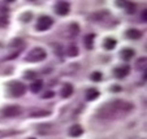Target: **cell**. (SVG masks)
I'll return each instance as SVG.
<instances>
[{
	"instance_id": "1",
	"label": "cell",
	"mask_w": 147,
	"mask_h": 139,
	"mask_svg": "<svg viewBox=\"0 0 147 139\" xmlns=\"http://www.w3.org/2000/svg\"><path fill=\"white\" fill-rule=\"evenodd\" d=\"M131 109H133V104L126 103L124 100H113L100 107L98 111V116L104 120L120 118V117L126 116L129 112H131Z\"/></svg>"
},
{
	"instance_id": "27",
	"label": "cell",
	"mask_w": 147,
	"mask_h": 139,
	"mask_svg": "<svg viewBox=\"0 0 147 139\" xmlns=\"http://www.w3.org/2000/svg\"><path fill=\"white\" fill-rule=\"evenodd\" d=\"M53 96V92L52 91H47L45 92V95H43V99H47V97H52Z\"/></svg>"
},
{
	"instance_id": "25",
	"label": "cell",
	"mask_w": 147,
	"mask_h": 139,
	"mask_svg": "<svg viewBox=\"0 0 147 139\" xmlns=\"http://www.w3.org/2000/svg\"><path fill=\"white\" fill-rule=\"evenodd\" d=\"M126 3H128V0H116V5L120 8H125Z\"/></svg>"
},
{
	"instance_id": "9",
	"label": "cell",
	"mask_w": 147,
	"mask_h": 139,
	"mask_svg": "<svg viewBox=\"0 0 147 139\" xmlns=\"http://www.w3.org/2000/svg\"><path fill=\"white\" fill-rule=\"evenodd\" d=\"M72 94H73V86L69 83H65L64 86H63V89H61V96L67 99V97H69Z\"/></svg>"
},
{
	"instance_id": "12",
	"label": "cell",
	"mask_w": 147,
	"mask_h": 139,
	"mask_svg": "<svg viewBox=\"0 0 147 139\" xmlns=\"http://www.w3.org/2000/svg\"><path fill=\"white\" fill-rule=\"evenodd\" d=\"M133 56H134V51L131 48H124L121 51V58L125 60V61H129Z\"/></svg>"
},
{
	"instance_id": "17",
	"label": "cell",
	"mask_w": 147,
	"mask_h": 139,
	"mask_svg": "<svg viewBox=\"0 0 147 139\" xmlns=\"http://www.w3.org/2000/svg\"><path fill=\"white\" fill-rule=\"evenodd\" d=\"M69 31H70V36H76L78 33H80V26H78L76 22L70 24L69 25Z\"/></svg>"
},
{
	"instance_id": "18",
	"label": "cell",
	"mask_w": 147,
	"mask_h": 139,
	"mask_svg": "<svg viewBox=\"0 0 147 139\" xmlns=\"http://www.w3.org/2000/svg\"><path fill=\"white\" fill-rule=\"evenodd\" d=\"M125 11H126L128 14H133L136 12V4L131 3V1H128L126 5H125Z\"/></svg>"
},
{
	"instance_id": "10",
	"label": "cell",
	"mask_w": 147,
	"mask_h": 139,
	"mask_svg": "<svg viewBox=\"0 0 147 139\" xmlns=\"http://www.w3.org/2000/svg\"><path fill=\"white\" fill-rule=\"evenodd\" d=\"M116 39H113V38H106L104 39V42H103V47L106 48V50H108V51H111V50H113L115 47H116Z\"/></svg>"
},
{
	"instance_id": "20",
	"label": "cell",
	"mask_w": 147,
	"mask_h": 139,
	"mask_svg": "<svg viewBox=\"0 0 147 139\" xmlns=\"http://www.w3.org/2000/svg\"><path fill=\"white\" fill-rule=\"evenodd\" d=\"M31 17H33L31 12H25V13H22L20 16V19H21V22H28V21L31 19Z\"/></svg>"
},
{
	"instance_id": "31",
	"label": "cell",
	"mask_w": 147,
	"mask_h": 139,
	"mask_svg": "<svg viewBox=\"0 0 147 139\" xmlns=\"http://www.w3.org/2000/svg\"><path fill=\"white\" fill-rule=\"evenodd\" d=\"M30 1H34V0H30Z\"/></svg>"
},
{
	"instance_id": "30",
	"label": "cell",
	"mask_w": 147,
	"mask_h": 139,
	"mask_svg": "<svg viewBox=\"0 0 147 139\" xmlns=\"http://www.w3.org/2000/svg\"><path fill=\"white\" fill-rule=\"evenodd\" d=\"M29 139H35V138H29Z\"/></svg>"
},
{
	"instance_id": "23",
	"label": "cell",
	"mask_w": 147,
	"mask_h": 139,
	"mask_svg": "<svg viewBox=\"0 0 147 139\" xmlns=\"http://www.w3.org/2000/svg\"><path fill=\"white\" fill-rule=\"evenodd\" d=\"M90 78H91V81H94V82H99L100 79H102V73L100 72H94L91 75H90Z\"/></svg>"
},
{
	"instance_id": "11",
	"label": "cell",
	"mask_w": 147,
	"mask_h": 139,
	"mask_svg": "<svg viewBox=\"0 0 147 139\" xmlns=\"http://www.w3.org/2000/svg\"><path fill=\"white\" fill-rule=\"evenodd\" d=\"M99 95H100V92L98 91L96 89H90L86 91V99L89 101H92V100H95V99H98Z\"/></svg>"
},
{
	"instance_id": "4",
	"label": "cell",
	"mask_w": 147,
	"mask_h": 139,
	"mask_svg": "<svg viewBox=\"0 0 147 139\" xmlns=\"http://www.w3.org/2000/svg\"><path fill=\"white\" fill-rule=\"evenodd\" d=\"M53 19L48 16H42L38 18V24H36V30L39 31H46L52 26Z\"/></svg>"
},
{
	"instance_id": "16",
	"label": "cell",
	"mask_w": 147,
	"mask_h": 139,
	"mask_svg": "<svg viewBox=\"0 0 147 139\" xmlns=\"http://www.w3.org/2000/svg\"><path fill=\"white\" fill-rule=\"evenodd\" d=\"M94 38H95L94 34H89V35L85 36L83 42H85V46H86V48H92V42H94Z\"/></svg>"
},
{
	"instance_id": "19",
	"label": "cell",
	"mask_w": 147,
	"mask_h": 139,
	"mask_svg": "<svg viewBox=\"0 0 147 139\" xmlns=\"http://www.w3.org/2000/svg\"><path fill=\"white\" fill-rule=\"evenodd\" d=\"M68 56H70V57H76V56L80 53V51H78V48L76 47V46H70L69 48H68Z\"/></svg>"
},
{
	"instance_id": "8",
	"label": "cell",
	"mask_w": 147,
	"mask_h": 139,
	"mask_svg": "<svg viewBox=\"0 0 147 139\" xmlns=\"http://www.w3.org/2000/svg\"><path fill=\"white\" fill-rule=\"evenodd\" d=\"M82 133H83V129L81 128L80 125H73L72 128L69 129V134H70V136H73V138H77V136L82 135Z\"/></svg>"
},
{
	"instance_id": "22",
	"label": "cell",
	"mask_w": 147,
	"mask_h": 139,
	"mask_svg": "<svg viewBox=\"0 0 147 139\" xmlns=\"http://www.w3.org/2000/svg\"><path fill=\"white\" fill-rule=\"evenodd\" d=\"M137 68H138L139 70L146 69V57H142V58H139L138 61H137Z\"/></svg>"
},
{
	"instance_id": "2",
	"label": "cell",
	"mask_w": 147,
	"mask_h": 139,
	"mask_svg": "<svg viewBox=\"0 0 147 139\" xmlns=\"http://www.w3.org/2000/svg\"><path fill=\"white\" fill-rule=\"evenodd\" d=\"M47 57V53L43 48L40 47H35L28 53L26 56V61H30V62H38V61H42Z\"/></svg>"
},
{
	"instance_id": "24",
	"label": "cell",
	"mask_w": 147,
	"mask_h": 139,
	"mask_svg": "<svg viewBox=\"0 0 147 139\" xmlns=\"http://www.w3.org/2000/svg\"><path fill=\"white\" fill-rule=\"evenodd\" d=\"M8 25V18L5 16H0V28H5Z\"/></svg>"
},
{
	"instance_id": "3",
	"label": "cell",
	"mask_w": 147,
	"mask_h": 139,
	"mask_svg": "<svg viewBox=\"0 0 147 139\" xmlns=\"http://www.w3.org/2000/svg\"><path fill=\"white\" fill-rule=\"evenodd\" d=\"M8 91L9 94L12 95V96L14 97H18V96H22L24 94H25L26 91V86L22 83V82H11V83L8 85Z\"/></svg>"
},
{
	"instance_id": "14",
	"label": "cell",
	"mask_w": 147,
	"mask_h": 139,
	"mask_svg": "<svg viewBox=\"0 0 147 139\" xmlns=\"http://www.w3.org/2000/svg\"><path fill=\"white\" fill-rule=\"evenodd\" d=\"M126 36L129 39H139L142 36V31L137 30V29H130L126 31Z\"/></svg>"
},
{
	"instance_id": "28",
	"label": "cell",
	"mask_w": 147,
	"mask_h": 139,
	"mask_svg": "<svg viewBox=\"0 0 147 139\" xmlns=\"http://www.w3.org/2000/svg\"><path fill=\"white\" fill-rule=\"evenodd\" d=\"M141 18H142V21H143V22H146V19H147V13H146V9H144L143 12H142V14H141Z\"/></svg>"
},
{
	"instance_id": "15",
	"label": "cell",
	"mask_w": 147,
	"mask_h": 139,
	"mask_svg": "<svg viewBox=\"0 0 147 139\" xmlns=\"http://www.w3.org/2000/svg\"><path fill=\"white\" fill-rule=\"evenodd\" d=\"M107 11H102V12H95V13H92L91 16H89V19H92V21H100V19H103L104 17L107 16Z\"/></svg>"
},
{
	"instance_id": "7",
	"label": "cell",
	"mask_w": 147,
	"mask_h": 139,
	"mask_svg": "<svg viewBox=\"0 0 147 139\" xmlns=\"http://www.w3.org/2000/svg\"><path fill=\"white\" fill-rule=\"evenodd\" d=\"M130 72V66L129 65H122V66H119L113 70V74L116 78H125Z\"/></svg>"
},
{
	"instance_id": "13",
	"label": "cell",
	"mask_w": 147,
	"mask_h": 139,
	"mask_svg": "<svg viewBox=\"0 0 147 139\" xmlns=\"http://www.w3.org/2000/svg\"><path fill=\"white\" fill-rule=\"evenodd\" d=\"M42 87H43V81H40V79L34 81L33 83L30 85V90H31V92H34V94H38V92L42 90Z\"/></svg>"
},
{
	"instance_id": "5",
	"label": "cell",
	"mask_w": 147,
	"mask_h": 139,
	"mask_svg": "<svg viewBox=\"0 0 147 139\" xmlns=\"http://www.w3.org/2000/svg\"><path fill=\"white\" fill-rule=\"evenodd\" d=\"M55 11L59 16H67L70 11V5H69V3H67V1H59V3L55 5Z\"/></svg>"
},
{
	"instance_id": "29",
	"label": "cell",
	"mask_w": 147,
	"mask_h": 139,
	"mask_svg": "<svg viewBox=\"0 0 147 139\" xmlns=\"http://www.w3.org/2000/svg\"><path fill=\"white\" fill-rule=\"evenodd\" d=\"M5 1H8V3H12V1H16V0H5Z\"/></svg>"
},
{
	"instance_id": "6",
	"label": "cell",
	"mask_w": 147,
	"mask_h": 139,
	"mask_svg": "<svg viewBox=\"0 0 147 139\" xmlns=\"http://www.w3.org/2000/svg\"><path fill=\"white\" fill-rule=\"evenodd\" d=\"M1 112H3V116L5 117H16L21 113V108L18 105H8Z\"/></svg>"
},
{
	"instance_id": "26",
	"label": "cell",
	"mask_w": 147,
	"mask_h": 139,
	"mask_svg": "<svg viewBox=\"0 0 147 139\" xmlns=\"http://www.w3.org/2000/svg\"><path fill=\"white\" fill-rule=\"evenodd\" d=\"M25 78L26 79H33V78H35V73L34 72H26Z\"/></svg>"
},
{
	"instance_id": "21",
	"label": "cell",
	"mask_w": 147,
	"mask_h": 139,
	"mask_svg": "<svg viewBox=\"0 0 147 139\" xmlns=\"http://www.w3.org/2000/svg\"><path fill=\"white\" fill-rule=\"evenodd\" d=\"M45 116H50V112L47 111H36L31 113V117H45Z\"/></svg>"
}]
</instances>
